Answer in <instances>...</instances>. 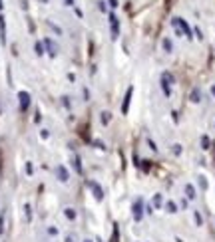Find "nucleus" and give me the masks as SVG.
<instances>
[{"label": "nucleus", "instance_id": "f257e3e1", "mask_svg": "<svg viewBox=\"0 0 215 242\" xmlns=\"http://www.w3.org/2000/svg\"><path fill=\"white\" fill-rule=\"evenodd\" d=\"M18 99H20V109L26 111V107H28V103H30V95L26 93V91H20V93H18Z\"/></svg>", "mask_w": 215, "mask_h": 242}, {"label": "nucleus", "instance_id": "f03ea898", "mask_svg": "<svg viewBox=\"0 0 215 242\" xmlns=\"http://www.w3.org/2000/svg\"><path fill=\"white\" fill-rule=\"evenodd\" d=\"M56 173H58V177H60V181H68V171L64 169L62 165H60V167L56 169Z\"/></svg>", "mask_w": 215, "mask_h": 242}, {"label": "nucleus", "instance_id": "7ed1b4c3", "mask_svg": "<svg viewBox=\"0 0 215 242\" xmlns=\"http://www.w3.org/2000/svg\"><path fill=\"white\" fill-rule=\"evenodd\" d=\"M46 46H48V50H50V54H52V56H56V52H58L56 44H54L52 40H46Z\"/></svg>", "mask_w": 215, "mask_h": 242}, {"label": "nucleus", "instance_id": "20e7f679", "mask_svg": "<svg viewBox=\"0 0 215 242\" xmlns=\"http://www.w3.org/2000/svg\"><path fill=\"white\" fill-rule=\"evenodd\" d=\"M129 97H132V90H128V95H125V99H124V107H122V111H128V105H129Z\"/></svg>", "mask_w": 215, "mask_h": 242}, {"label": "nucleus", "instance_id": "39448f33", "mask_svg": "<svg viewBox=\"0 0 215 242\" xmlns=\"http://www.w3.org/2000/svg\"><path fill=\"white\" fill-rule=\"evenodd\" d=\"M139 216H142V203L135 204V218H139Z\"/></svg>", "mask_w": 215, "mask_h": 242}, {"label": "nucleus", "instance_id": "423d86ee", "mask_svg": "<svg viewBox=\"0 0 215 242\" xmlns=\"http://www.w3.org/2000/svg\"><path fill=\"white\" fill-rule=\"evenodd\" d=\"M36 54H42V44H36Z\"/></svg>", "mask_w": 215, "mask_h": 242}]
</instances>
